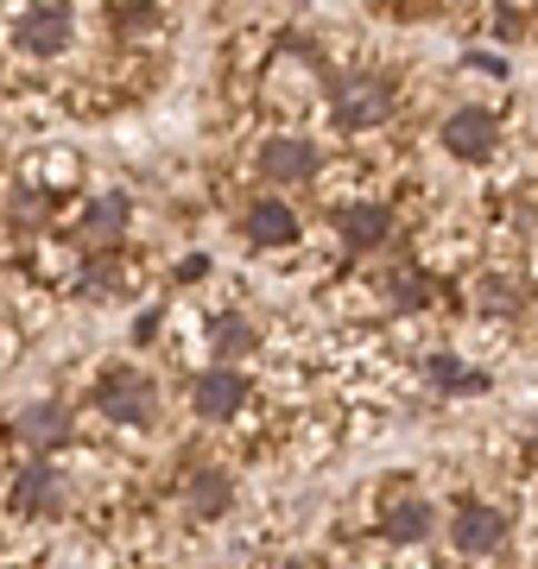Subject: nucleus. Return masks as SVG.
I'll return each mask as SVG.
<instances>
[{
	"instance_id": "1",
	"label": "nucleus",
	"mask_w": 538,
	"mask_h": 569,
	"mask_svg": "<svg viewBox=\"0 0 538 569\" xmlns=\"http://www.w3.org/2000/svg\"><path fill=\"white\" fill-rule=\"evenodd\" d=\"M96 406H102V418H114V425H152L159 387L146 380L140 367H108L102 380H96Z\"/></svg>"
},
{
	"instance_id": "2",
	"label": "nucleus",
	"mask_w": 538,
	"mask_h": 569,
	"mask_svg": "<svg viewBox=\"0 0 538 569\" xmlns=\"http://www.w3.org/2000/svg\"><path fill=\"white\" fill-rule=\"evenodd\" d=\"M393 108H399V96H393V82L387 77H342L336 82V121L342 127H380V121H393Z\"/></svg>"
},
{
	"instance_id": "3",
	"label": "nucleus",
	"mask_w": 538,
	"mask_h": 569,
	"mask_svg": "<svg viewBox=\"0 0 538 569\" xmlns=\"http://www.w3.org/2000/svg\"><path fill=\"white\" fill-rule=\"evenodd\" d=\"M241 399H248L241 367H203V373L190 380V406H197V418H209V425L235 418V411H241Z\"/></svg>"
},
{
	"instance_id": "4",
	"label": "nucleus",
	"mask_w": 538,
	"mask_h": 569,
	"mask_svg": "<svg viewBox=\"0 0 538 569\" xmlns=\"http://www.w3.org/2000/svg\"><path fill=\"white\" fill-rule=\"evenodd\" d=\"M450 538L462 557H488V550H500V538H507V512H495L488 500H462L450 519Z\"/></svg>"
},
{
	"instance_id": "5",
	"label": "nucleus",
	"mask_w": 538,
	"mask_h": 569,
	"mask_svg": "<svg viewBox=\"0 0 538 569\" xmlns=\"http://www.w3.org/2000/svg\"><path fill=\"white\" fill-rule=\"evenodd\" d=\"M444 146H450L456 159H469V164L495 159V146H500L495 114H488V108H456L450 121H444Z\"/></svg>"
},
{
	"instance_id": "6",
	"label": "nucleus",
	"mask_w": 538,
	"mask_h": 569,
	"mask_svg": "<svg viewBox=\"0 0 538 569\" xmlns=\"http://www.w3.org/2000/svg\"><path fill=\"white\" fill-rule=\"evenodd\" d=\"M70 32H77L70 0H39V7H26V20H20V44L39 51V58H58L63 44H70Z\"/></svg>"
},
{
	"instance_id": "7",
	"label": "nucleus",
	"mask_w": 538,
	"mask_h": 569,
	"mask_svg": "<svg viewBox=\"0 0 538 569\" xmlns=\"http://www.w3.org/2000/svg\"><path fill=\"white\" fill-rule=\"evenodd\" d=\"M13 437L32 449H63L70 443V406L63 399H32V406L13 418Z\"/></svg>"
},
{
	"instance_id": "8",
	"label": "nucleus",
	"mask_w": 538,
	"mask_h": 569,
	"mask_svg": "<svg viewBox=\"0 0 538 569\" xmlns=\"http://www.w3.org/2000/svg\"><path fill=\"white\" fill-rule=\"evenodd\" d=\"M336 234L349 253H368V247H387L393 241V209L387 203H349L336 216Z\"/></svg>"
},
{
	"instance_id": "9",
	"label": "nucleus",
	"mask_w": 538,
	"mask_h": 569,
	"mask_svg": "<svg viewBox=\"0 0 538 569\" xmlns=\"http://www.w3.org/2000/svg\"><path fill=\"white\" fill-rule=\"evenodd\" d=\"M241 228H248L253 247H291V241H298V216H291V203H279V197H260V203H248Z\"/></svg>"
},
{
	"instance_id": "10",
	"label": "nucleus",
	"mask_w": 538,
	"mask_h": 569,
	"mask_svg": "<svg viewBox=\"0 0 538 569\" xmlns=\"http://www.w3.org/2000/svg\"><path fill=\"white\" fill-rule=\"evenodd\" d=\"M260 171H267L272 183H311L317 178V146L311 140H267Z\"/></svg>"
},
{
	"instance_id": "11",
	"label": "nucleus",
	"mask_w": 538,
	"mask_h": 569,
	"mask_svg": "<svg viewBox=\"0 0 538 569\" xmlns=\"http://www.w3.org/2000/svg\"><path fill=\"white\" fill-rule=\"evenodd\" d=\"M13 507L32 512V519H51V512H63V481L44 462L20 468V481H13Z\"/></svg>"
},
{
	"instance_id": "12",
	"label": "nucleus",
	"mask_w": 538,
	"mask_h": 569,
	"mask_svg": "<svg viewBox=\"0 0 538 569\" xmlns=\"http://www.w3.org/2000/svg\"><path fill=\"white\" fill-rule=\"evenodd\" d=\"M228 500H235V481H228L222 468H190L185 475V507L197 519H222Z\"/></svg>"
},
{
	"instance_id": "13",
	"label": "nucleus",
	"mask_w": 538,
	"mask_h": 569,
	"mask_svg": "<svg viewBox=\"0 0 538 569\" xmlns=\"http://www.w3.org/2000/svg\"><path fill=\"white\" fill-rule=\"evenodd\" d=\"M127 216H133V209H127V197H114V190H108V197H96V203L83 209V247H114L127 234Z\"/></svg>"
},
{
	"instance_id": "14",
	"label": "nucleus",
	"mask_w": 538,
	"mask_h": 569,
	"mask_svg": "<svg viewBox=\"0 0 538 569\" xmlns=\"http://www.w3.org/2000/svg\"><path fill=\"white\" fill-rule=\"evenodd\" d=\"M425 531H431V507H425V500H393V507H387V538H393V545H418Z\"/></svg>"
},
{
	"instance_id": "15",
	"label": "nucleus",
	"mask_w": 538,
	"mask_h": 569,
	"mask_svg": "<svg viewBox=\"0 0 538 569\" xmlns=\"http://www.w3.org/2000/svg\"><path fill=\"white\" fill-rule=\"evenodd\" d=\"M209 348H216L222 367H228L235 355H248V348H253V323H248V317H216V323H209Z\"/></svg>"
},
{
	"instance_id": "16",
	"label": "nucleus",
	"mask_w": 538,
	"mask_h": 569,
	"mask_svg": "<svg viewBox=\"0 0 538 569\" xmlns=\"http://www.w3.org/2000/svg\"><path fill=\"white\" fill-rule=\"evenodd\" d=\"M476 305L488 310V317H514V310H519V291H514L507 279H481V284H476Z\"/></svg>"
},
{
	"instance_id": "17",
	"label": "nucleus",
	"mask_w": 538,
	"mask_h": 569,
	"mask_svg": "<svg viewBox=\"0 0 538 569\" xmlns=\"http://www.w3.org/2000/svg\"><path fill=\"white\" fill-rule=\"evenodd\" d=\"M431 380H437V387H462V392H481V387H488L481 373H469V367H456L450 355H444V361H431Z\"/></svg>"
},
{
	"instance_id": "18",
	"label": "nucleus",
	"mask_w": 538,
	"mask_h": 569,
	"mask_svg": "<svg viewBox=\"0 0 538 569\" xmlns=\"http://www.w3.org/2000/svg\"><path fill=\"white\" fill-rule=\"evenodd\" d=\"M387 291H393V305H399V310H418V305H431V284L418 279V272H399V279L387 284Z\"/></svg>"
},
{
	"instance_id": "19",
	"label": "nucleus",
	"mask_w": 538,
	"mask_h": 569,
	"mask_svg": "<svg viewBox=\"0 0 538 569\" xmlns=\"http://www.w3.org/2000/svg\"><path fill=\"white\" fill-rule=\"evenodd\" d=\"M272 569H317V563H305V557H286V563H272Z\"/></svg>"
}]
</instances>
